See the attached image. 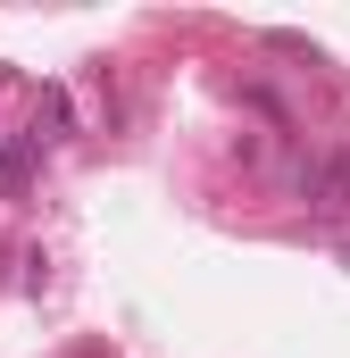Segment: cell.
Here are the masks:
<instances>
[{
	"mask_svg": "<svg viewBox=\"0 0 350 358\" xmlns=\"http://www.w3.org/2000/svg\"><path fill=\"white\" fill-rule=\"evenodd\" d=\"M300 192H309V208L342 217V208H350V150H326V159H309V167H300Z\"/></svg>",
	"mask_w": 350,
	"mask_h": 358,
	"instance_id": "cell-1",
	"label": "cell"
},
{
	"mask_svg": "<svg viewBox=\"0 0 350 358\" xmlns=\"http://www.w3.org/2000/svg\"><path fill=\"white\" fill-rule=\"evenodd\" d=\"M34 159H42V134H17V142H8V159H0V192H8V200L25 192V176H34Z\"/></svg>",
	"mask_w": 350,
	"mask_h": 358,
	"instance_id": "cell-2",
	"label": "cell"
}]
</instances>
